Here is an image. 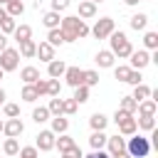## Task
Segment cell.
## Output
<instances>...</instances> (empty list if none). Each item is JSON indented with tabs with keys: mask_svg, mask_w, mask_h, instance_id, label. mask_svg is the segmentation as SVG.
Here are the masks:
<instances>
[{
	"mask_svg": "<svg viewBox=\"0 0 158 158\" xmlns=\"http://www.w3.org/2000/svg\"><path fill=\"white\" fill-rule=\"evenodd\" d=\"M59 30H62V35H64V42H77V40H84V37L89 35V25H86L81 17H77V15L62 17Z\"/></svg>",
	"mask_w": 158,
	"mask_h": 158,
	"instance_id": "obj_1",
	"label": "cell"
},
{
	"mask_svg": "<svg viewBox=\"0 0 158 158\" xmlns=\"http://www.w3.org/2000/svg\"><path fill=\"white\" fill-rule=\"evenodd\" d=\"M109 42H111V49H109V52H111L114 57H118V59H126V57L133 52L126 32H121V30H114V32L109 35Z\"/></svg>",
	"mask_w": 158,
	"mask_h": 158,
	"instance_id": "obj_2",
	"label": "cell"
},
{
	"mask_svg": "<svg viewBox=\"0 0 158 158\" xmlns=\"http://www.w3.org/2000/svg\"><path fill=\"white\" fill-rule=\"evenodd\" d=\"M126 153L131 156V158H146L148 153H151V143H148V138L146 136H133V138H128L126 141Z\"/></svg>",
	"mask_w": 158,
	"mask_h": 158,
	"instance_id": "obj_3",
	"label": "cell"
},
{
	"mask_svg": "<svg viewBox=\"0 0 158 158\" xmlns=\"http://www.w3.org/2000/svg\"><path fill=\"white\" fill-rule=\"evenodd\" d=\"M114 121H116V126H118L121 136H133V133H136V128H138V126H136L133 114H126V111H121V109H116Z\"/></svg>",
	"mask_w": 158,
	"mask_h": 158,
	"instance_id": "obj_4",
	"label": "cell"
},
{
	"mask_svg": "<svg viewBox=\"0 0 158 158\" xmlns=\"http://www.w3.org/2000/svg\"><path fill=\"white\" fill-rule=\"evenodd\" d=\"M114 30H116V22H114L111 17H99L96 25H94L89 32H91L96 40H109V35H111Z\"/></svg>",
	"mask_w": 158,
	"mask_h": 158,
	"instance_id": "obj_5",
	"label": "cell"
},
{
	"mask_svg": "<svg viewBox=\"0 0 158 158\" xmlns=\"http://www.w3.org/2000/svg\"><path fill=\"white\" fill-rule=\"evenodd\" d=\"M17 64H20V52L15 47H7L0 52V69L2 72H15Z\"/></svg>",
	"mask_w": 158,
	"mask_h": 158,
	"instance_id": "obj_6",
	"label": "cell"
},
{
	"mask_svg": "<svg viewBox=\"0 0 158 158\" xmlns=\"http://www.w3.org/2000/svg\"><path fill=\"white\" fill-rule=\"evenodd\" d=\"M128 59H131V69H138V72L151 64V54H148L146 49H133V52L128 54Z\"/></svg>",
	"mask_w": 158,
	"mask_h": 158,
	"instance_id": "obj_7",
	"label": "cell"
},
{
	"mask_svg": "<svg viewBox=\"0 0 158 158\" xmlns=\"http://www.w3.org/2000/svg\"><path fill=\"white\" fill-rule=\"evenodd\" d=\"M22 131H25V123H22L20 118H7V121H2V133H5L7 138H17Z\"/></svg>",
	"mask_w": 158,
	"mask_h": 158,
	"instance_id": "obj_8",
	"label": "cell"
},
{
	"mask_svg": "<svg viewBox=\"0 0 158 158\" xmlns=\"http://www.w3.org/2000/svg\"><path fill=\"white\" fill-rule=\"evenodd\" d=\"M54 141H57V136H54L49 128H47V131H40L35 148H37V151H52V148H54Z\"/></svg>",
	"mask_w": 158,
	"mask_h": 158,
	"instance_id": "obj_9",
	"label": "cell"
},
{
	"mask_svg": "<svg viewBox=\"0 0 158 158\" xmlns=\"http://www.w3.org/2000/svg\"><path fill=\"white\" fill-rule=\"evenodd\" d=\"M64 81L69 84V86H81L84 84V69H79V67H67V72H64Z\"/></svg>",
	"mask_w": 158,
	"mask_h": 158,
	"instance_id": "obj_10",
	"label": "cell"
},
{
	"mask_svg": "<svg viewBox=\"0 0 158 158\" xmlns=\"http://www.w3.org/2000/svg\"><path fill=\"white\" fill-rule=\"evenodd\" d=\"M106 146H109V156L123 153V151H126V138H121L118 133H116V136H109V138H106Z\"/></svg>",
	"mask_w": 158,
	"mask_h": 158,
	"instance_id": "obj_11",
	"label": "cell"
},
{
	"mask_svg": "<svg viewBox=\"0 0 158 158\" xmlns=\"http://www.w3.org/2000/svg\"><path fill=\"white\" fill-rule=\"evenodd\" d=\"M35 57H40L42 62H47V64H49V62L54 59V47H52L49 42H40V44H37V52H35Z\"/></svg>",
	"mask_w": 158,
	"mask_h": 158,
	"instance_id": "obj_12",
	"label": "cell"
},
{
	"mask_svg": "<svg viewBox=\"0 0 158 158\" xmlns=\"http://www.w3.org/2000/svg\"><path fill=\"white\" fill-rule=\"evenodd\" d=\"M64 72H67V64H64L62 59H52V62L47 64V74H49V79H59V77H64Z\"/></svg>",
	"mask_w": 158,
	"mask_h": 158,
	"instance_id": "obj_13",
	"label": "cell"
},
{
	"mask_svg": "<svg viewBox=\"0 0 158 158\" xmlns=\"http://www.w3.org/2000/svg\"><path fill=\"white\" fill-rule=\"evenodd\" d=\"M114 54L109 52V49H101V52H96V57H94V62L101 67V69H109V67H114Z\"/></svg>",
	"mask_w": 158,
	"mask_h": 158,
	"instance_id": "obj_14",
	"label": "cell"
},
{
	"mask_svg": "<svg viewBox=\"0 0 158 158\" xmlns=\"http://www.w3.org/2000/svg\"><path fill=\"white\" fill-rule=\"evenodd\" d=\"M20 79H22L25 84H35V81L40 79V69H37V67H22V69H20Z\"/></svg>",
	"mask_w": 158,
	"mask_h": 158,
	"instance_id": "obj_15",
	"label": "cell"
},
{
	"mask_svg": "<svg viewBox=\"0 0 158 158\" xmlns=\"http://www.w3.org/2000/svg\"><path fill=\"white\" fill-rule=\"evenodd\" d=\"M138 116H156V111H158V104L153 101V99H146V101H141L138 104Z\"/></svg>",
	"mask_w": 158,
	"mask_h": 158,
	"instance_id": "obj_16",
	"label": "cell"
},
{
	"mask_svg": "<svg viewBox=\"0 0 158 158\" xmlns=\"http://www.w3.org/2000/svg\"><path fill=\"white\" fill-rule=\"evenodd\" d=\"M49 121H52V128H49V131H52L54 136H57V133H59V136L67 133V128H69V118H64V116H54V118H49Z\"/></svg>",
	"mask_w": 158,
	"mask_h": 158,
	"instance_id": "obj_17",
	"label": "cell"
},
{
	"mask_svg": "<svg viewBox=\"0 0 158 158\" xmlns=\"http://www.w3.org/2000/svg\"><path fill=\"white\" fill-rule=\"evenodd\" d=\"M106 133L104 131H94L91 136H89V146L94 148V151H104V146H106Z\"/></svg>",
	"mask_w": 158,
	"mask_h": 158,
	"instance_id": "obj_18",
	"label": "cell"
},
{
	"mask_svg": "<svg viewBox=\"0 0 158 158\" xmlns=\"http://www.w3.org/2000/svg\"><path fill=\"white\" fill-rule=\"evenodd\" d=\"M94 15H96V5H94V2H89V0L79 2V15H77V17H81V20H91Z\"/></svg>",
	"mask_w": 158,
	"mask_h": 158,
	"instance_id": "obj_19",
	"label": "cell"
},
{
	"mask_svg": "<svg viewBox=\"0 0 158 158\" xmlns=\"http://www.w3.org/2000/svg\"><path fill=\"white\" fill-rule=\"evenodd\" d=\"M20 57H25V59H32L35 57V52H37V42L35 40H27V42H20Z\"/></svg>",
	"mask_w": 158,
	"mask_h": 158,
	"instance_id": "obj_20",
	"label": "cell"
},
{
	"mask_svg": "<svg viewBox=\"0 0 158 158\" xmlns=\"http://www.w3.org/2000/svg\"><path fill=\"white\" fill-rule=\"evenodd\" d=\"M54 146L59 148V153H69V151H72V148H74L77 143H74V138H72V136H67V133H62V136H59V138L54 141Z\"/></svg>",
	"mask_w": 158,
	"mask_h": 158,
	"instance_id": "obj_21",
	"label": "cell"
},
{
	"mask_svg": "<svg viewBox=\"0 0 158 158\" xmlns=\"http://www.w3.org/2000/svg\"><path fill=\"white\" fill-rule=\"evenodd\" d=\"M59 22H62V17H59V12H44V17H42V25L47 27V30H57L59 27Z\"/></svg>",
	"mask_w": 158,
	"mask_h": 158,
	"instance_id": "obj_22",
	"label": "cell"
},
{
	"mask_svg": "<svg viewBox=\"0 0 158 158\" xmlns=\"http://www.w3.org/2000/svg\"><path fill=\"white\" fill-rule=\"evenodd\" d=\"M12 35H15L17 44H20V42H27V40H32V27H30V25H17Z\"/></svg>",
	"mask_w": 158,
	"mask_h": 158,
	"instance_id": "obj_23",
	"label": "cell"
},
{
	"mask_svg": "<svg viewBox=\"0 0 158 158\" xmlns=\"http://www.w3.org/2000/svg\"><path fill=\"white\" fill-rule=\"evenodd\" d=\"M131 99H133L136 104H141V101L151 99V89H148L146 84H138V86H133V94H131Z\"/></svg>",
	"mask_w": 158,
	"mask_h": 158,
	"instance_id": "obj_24",
	"label": "cell"
},
{
	"mask_svg": "<svg viewBox=\"0 0 158 158\" xmlns=\"http://www.w3.org/2000/svg\"><path fill=\"white\" fill-rule=\"evenodd\" d=\"M106 123H109V118L104 116V114H91V118H89V126H91V131H104L106 128Z\"/></svg>",
	"mask_w": 158,
	"mask_h": 158,
	"instance_id": "obj_25",
	"label": "cell"
},
{
	"mask_svg": "<svg viewBox=\"0 0 158 158\" xmlns=\"http://www.w3.org/2000/svg\"><path fill=\"white\" fill-rule=\"evenodd\" d=\"M5 12H7L10 17H20V15L25 12V5H22V0H10V2L5 5Z\"/></svg>",
	"mask_w": 158,
	"mask_h": 158,
	"instance_id": "obj_26",
	"label": "cell"
},
{
	"mask_svg": "<svg viewBox=\"0 0 158 158\" xmlns=\"http://www.w3.org/2000/svg\"><path fill=\"white\" fill-rule=\"evenodd\" d=\"M146 25H148V15L146 12H136L133 17H131V30H146Z\"/></svg>",
	"mask_w": 158,
	"mask_h": 158,
	"instance_id": "obj_27",
	"label": "cell"
},
{
	"mask_svg": "<svg viewBox=\"0 0 158 158\" xmlns=\"http://www.w3.org/2000/svg\"><path fill=\"white\" fill-rule=\"evenodd\" d=\"M136 126L143 128V131H153L156 128V116H138L136 118Z\"/></svg>",
	"mask_w": 158,
	"mask_h": 158,
	"instance_id": "obj_28",
	"label": "cell"
},
{
	"mask_svg": "<svg viewBox=\"0 0 158 158\" xmlns=\"http://www.w3.org/2000/svg\"><path fill=\"white\" fill-rule=\"evenodd\" d=\"M47 42L52 44V47H59V44H64V35H62V30L57 27V30H49V35H47Z\"/></svg>",
	"mask_w": 158,
	"mask_h": 158,
	"instance_id": "obj_29",
	"label": "cell"
},
{
	"mask_svg": "<svg viewBox=\"0 0 158 158\" xmlns=\"http://www.w3.org/2000/svg\"><path fill=\"white\" fill-rule=\"evenodd\" d=\"M143 47L156 52V49H158V32H146V35H143Z\"/></svg>",
	"mask_w": 158,
	"mask_h": 158,
	"instance_id": "obj_30",
	"label": "cell"
},
{
	"mask_svg": "<svg viewBox=\"0 0 158 158\" xmlns=\"http://www.w3.org/2000/svg\"><path fill=\"white\" fill-rule=\"evenodd\" d=\"M32 121H35V123H44V121H49V111H47V106H37V109L32 111Z\"/></svg>",
	"mask_w": 158,
	"mask_h": 158,
	"instance_id": "obj_31",
	"label": "cell"
},
{
	"mask_svg": "<svg viewBox=\"0 0 158 158\" xmlns=\"http://www.w3.org/2000/svg\"><path fill=\"white\" fill-rule=\"evenodd\" d=\"M2 151H5V156H17V153H20V143H17V138H5Z\"/></svg>",
	"mask_w": 158,
	"mask_h": 158,
	"instance_id": "obj_32",
	"label": "cell"
},
{
	"mask_svg": "<svg viewBox=\"0 0 158 158\" xmlns=\"http://www.w3.org/2000/svg\"><path fill=\"white\" fill-rule=\"evenodd\" d=\"M15 27H17V25H15V17H10V15L0 22V32H2L5 37H7V35H12V32H15Z\"/></svg>",
	"mask_w": 158,
	"mask_h": 158,
	"instance_id": "obj_33",
	"label": "cell"
},
{
	"mask_svg": "<svg viewBox=\"0 0 158 158\" xmlns=\"http://www.w3.org/2000/svg\"><path fill=\"white\" fill-rule=\"evenodd\" d=\"M99 84V72H94V69H84V86H96Z\"/></svg>",
	"mask_w": 158,
	"mask_h": 158,
	"instance_id": "obj_34",
	"label": "cell"
},
{
	"mask_svg": "<svg viewBox=\"0 0 158 158\" xmlns=\"http://www.w3.org/2000/svg\"><path fill=\"white\" fill-rule=\"evenodd\" d=\"M72 99H74L77 104H84V101H89V86H84V84H81V86H77Z\"/></svg>",
	"mask_w": 158,
	"mask_h": 158,
	"instance_id": "obj_35",
	"label": "cell"
},
{
	"mask_svg": "<svg viewBox=\"0 0 158 158\" xmlns=\"http://www.w3.org/2000/svg\"><path fill=\"white\" fill-rule=\"evenodd\" d=\"M47 111H49V116H62V99H59V96L49 99V106H47Z\"/></svg>",
	"mask_w": 158,
	"mask_h": 158,
	"instance_id": "obj_36",
	"label": "cell"
},
{
	"mask_svg": "<svg viewBox=\"0 0 158 158\" xmlns=\"http://www.w3.org/2000/svg\"><path fill=\"white\" fill-rule=\"evenodd\" d=\"M77 101L74 99H62V116L67 114V116H72V114H77Z\"/></svg>",
	"mask_w": 158,
	"mask_h": 158,
	"instance_id": "obj_37",
	"label": "cell"
},
{
	"mask_svg": "<svg viewBox=\"0 0 158 158\" xmlns=\"http://www.w3.org/2000/svg\"><path fill=\"white\" fill-rule=\"evenodd\" d=\"M22 99H25V101H30V104H32V101H37V99H40V96H37V91H35V86H32V84H25V86H22Z\"/></svg>",
	"mask_w": 158,
	"mask_h": 158,
	"instance_id": "obj_38",
	"label": "cell"
},
{
	"mask_svg": "<svg viewBox=\"0 0 158 158\" xmlns=\"http://www.w3.org/2000/svg\"><path fill=\"white\" fill-rule=\"evenodd\" d=\"M136 109H138V104H136L131 96H123V99H121V111H126V114H136Z\"/></svg>",
	"mask_w": 158,
	"mask_h": 158,
	"instance_id": "obj_39",
	"label": "cell"
},
{
	"mask_svg": "<svg viewBox=\"0 0 158 158\" xmlns=\"http://www.w3.org/2000/svg\"><path fill=\"white\" fill-rule=\"evenodd\" d=\"M2 111L7 118H20V106L17 104H2Z\"/></svg>",
	"mask_w": 158,
	"mask_h": 158,
	"instance_id": "obj_40",
	"label": "cell"
},
{
	"mask_svg": "<svg viewBox=\"0 0 158 158\" xmlns=\"http://www.w3.org/2000/svg\"><path fill=\"white\" fill-rule=\"evenodd\" d=\"M128 72H131V67H126V64H118V67H114V77H116L118 81H126Z\"/></svg>",
	"mask_w": 158,
	"mask_h": 158,
	"instance_id": "obj_41",
	"label": "cell"
},
{
	"mask_svg": "<svg viewBox=\"0 0 158 158\" xmlns=\"http://www.w3.org/2000/svg\"><path fill=\"white\" fill-rule=\"evenodd\" d=\"M62 86H59V79H47V94L49 96H59Z\"/></svg>",
	"mask_w": 158,
	"mask_h": 158,
	"instance_id": "obj_42",
	"label": "cell"
},
{
	"mask_svg": "<svg viewBox=\"0 0 158 158\" xmlns=\"http://www.w3.org/2000/svg\"><path fill=\"white\" fill-rule=\"evenodd\" d=\"M17 156H20V158H40V151H37L35 146H25V148H20Z\"/></svg>",
	"mask_w": 158,
	"mask_h": 158,
	"instance_id": "obj_43",
	"label": "cell"
},
{
	"mask_svg": "<svg viewBox=\"0 0 158 158\" xmlns=\"http://www.w3.org/2000/svg\"><path fill=\"white\" fill-rule=\"evenodd\" d=\"M141 79H143V77H141V72H138V69H131V72H128V77H126V84L138 86V84H141Z\"/></svg>",
	"mask_w": 158,
	"mask_h": 158,
	"instance_id": "obj_44",
	"label": "cell"
},
{
	"mask_svg": "<svg viewBox=\"0 0 158 158\" xmlns=\"http://www.w3.org/2000/svg\"><path fill=\"white\" fill-rule=\"evenodd\" d=\"M32 86H35L37 96H44V94H47V79H42V77H40V79H37V81H35Z\"/></svg>",
	"mask_w": 158,
	"mask_h": 158,
	"instance_id": "obj_45",
	"label": "cell"
},
{
	"mask_svg": "<svg viewBox=\"0 0 158 158\" xmlns=\"http://www.w3.org/2000/svg\"><path fill=\"white\" fill-rule=\"evenodd\" d=\"M69 7V0H52V12H62Z\"/></svg>",
	"mask_w": 158,
	"mask_h": 158,
	"instance_id": "obj_46",
	"label": "cell"
},
{
	"mask_svg": "<svg viewBox=\"0 0 158 158\" xmlns=\"http://www.w3.org/2000/svg\"><path fill=\"white\" fill-rule=\"evenodd\" d=\"M81 158H111L109 153H104V151H91L89 156H81Z\"/></svg>",
	"mask_w": 158,
	"mask_h": 158,
	"instance_id": "obj_47",
	"label": "cell"
},
{
	"mask_svg": "<svg viewBox=\"0 0 158 158\" xmlns=\"http://www.w3.org/2000/svg\"><path fill=\"white\" fill-rule=\"evenodd\" d=\"M2 49H7V37L0 32V52H2Z\"/></svg>",
	"mask_w": 158,
	"mask_h": 158,
	"instance_id": "obj_48",
	"label": "cell"
},
{
	"mask_svg": "<svg viewBox=\"0 0 158 158\" xmlns=\"http://www.w3.org/2000/svg\"><path fill=\"white\" fill-rule=\"evenodd\" d=\"M111 158H131V156H128V153L123 151V153H116V156H111Z\"/></svg>",
	"mask_w": 158,
	"mask_h": 158,
	"instance_id": "obj_49",
	"label": "cell"
},
{
	"mask_svg": "<svg viewBox=\"0 0 158 158\" xmlns=\"http://www.w3.org/2000/svg\"><path fill=\"white\" fill-rule=\"evenodd\" d=\"M5 17H7V12H5V7H0V22H2Z\"/></svg>",
	"mask_w": 158,
	"mask_h": 158,
	"instance_id": "obj_50",
	"label": "cell"
},
{
	"mask_svg": "<svg viewBox=\"0 0 158 158\" xmlns=\"http://www.w3.org/2000/svg\"><path fill=\"white\" fill-rule=\"evenodd\" d=\"M2 104H5V91L0 89V106H2Z\"/></svg>",
	"mask_w": 158,
	"mask_h": 158,
	"instance_id": "obj_51",
	"label": "cell"
},
{
	"mask_svg": "<svg viewBox=\"0 0 158 158\" xmlns=\"http://www.w3.org/2000/svg\"><path fill=\"white\" fill-rule=\"evenodd\" d=\"M126 5H138V0H123Z\"/></svg>",
	"mask_w": 158,
	"mask_h": 158,
	"instance_id": "obj_52",
	"label": "cell"
},
{
	"mask_svg": "<svg viewBox=\"0 0 158 158\" xmlns=\"http://www.w3.org/2000/svg\"><path fill=\"white\" fill-rule=\"evenodd\" d=\"M59 158H77V156H72V153H62Z\"/></svg>",
	"mask_w": 158,
	"mask_h": 158,
	"instance_id": "obj_53",
	"label": "cell"
},
{
	"mask_svg": "<svg viewBox=\"0 0 158 158\" xmlns=\"http://www.w3.org/2000/svg\"><path fill=\"white\" fill-rule=\"evenodd\" d=\"M89 2H94V5H96V2H104V0H89Z\"/></svg>",
	"mask_w": 158,
	"mask_h": 158,
	"instance_id": "obj_54",
	"label": "cell"
},
{
	"mask_svg": "<svg viewBox=\"0 0 158 158\" xmlns=\"http://www.w3.org/2000/svg\"><path fill=\"white\" fill-rule=\"evenodd\" d=\"M5 2H7V0H0V7H2V5H5Z\"/></svg>",
	"mask_w": 158,
	"mask_h": 158,
	"instance_id": "obj_55",
	"label": "cell"
},
{
	"mask_svg": "<svg viewBox=\"0 0 158 158\" xmlns=\"http://www.w3.org/2000/svg\"><path fill=\"white\" fill-rule=\"evenodd\" d=\"M2 74H5V72H2V69H0V81H2Z\"/></svg>",
	"mask_w": 158,
	"mask_h": 158,
	"instance_id": "obj_56",
	"label": "cell"
},
{
	"mask_svg": "<svg viewBox=\"0 0 158 158\" xmlns=\"http://www.w3.org/2000/svg\"><path fill=\"white\" fill-rule=\"evenodd\" d=\"M0 133H2V121H0Z\"/></svg>",
	"mask_w": 158,
	"mask_h": 158,
	"instance_id": "obj_57",
	"label": "cell"
},
{
	"mask_svg": "<svg viewBox=\"0 0 158 158\" xmlns=\"http://www.w3.org/2000/svg\"><path fill=\"white\" fill-rule=\"evenodd\" d=\"M7 2H10V0H7ZM7 2H5V5H7Z\"/></svg>",
	"mask_w": 158,
	"mask_h": 158,
	"instance_id": "obj_58",
	"label": "cell"
}]
</instances>
